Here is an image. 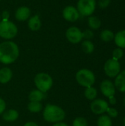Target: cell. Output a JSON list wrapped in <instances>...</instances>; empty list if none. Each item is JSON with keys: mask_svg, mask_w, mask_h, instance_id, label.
I'll list each match as a JSON object with an SVG mask.
<instances>
[{"mask_svg": "<svg viewBox=\"0 0 125 126\" xmlns=\"http://www.w3.org/2000/svg\"><path fill=\"white\" fill-rule=\"evenodd\" d=\"M111 2V0H99V6L101 8H106Z\"/></svg>", "mask_w": 125, "mask_h": 126, "instance_id": "f1b7e54d", "label": "cell"}, {"mask_svg": "<svg viewBox=\"0 0 125 126\" xmlns=\"http://www.w3.org/2000/svg\"><path fill=\"white\" fill-rule=\"evenodd\" d=\"M88 26L92 30H98L102 24L100 19L95 16H90L88 19Z\"/></svg>", "mask_w": 125, "mask_h": 126, "instance_id": "d6986e66", "label": "cell"}, {"mask_svg": "<svg viewBox=\"0 0 125 126\" xmlns=\"http://www.w3.org/2000/svg\"><path fill=\"white\" fill-rule=\"evenodd\" d=\"M123 103H124V105H125V98H124V100H123Z\"/></svg>", "mask_w": 125, "mask_h": 126, "instance_id": "e575fe53", "label": "cell"}, {"mask_svg": "<svg viewBox=\"0 0 125 126\" xmlns=\"http://www.w3.org/2000/svg\"><path fill=\"white\" fill-rule=\"evenodd\" d=\"M19 55V49L13 41H7L0 44V62L10 64L15 62Z\"/></svg>", "mask_w": 125, "mask_h": 126, "instance_id": "6da1fadb", "label": "cell"}, {"mask_svg": "<svg viewBox=\"0 0 125 126\" xmlns=\"http://www.w3.org/2000/svg\"><path fill=\"white\" fill-rule=\"evenodd\" d=\"M114 86L118 91L125 93V69L120 72L119 74L116 77Z\"/></svg>", "mask_w": 125, "mask_h": 126, "instance_id": "4fadbf2b", "label": "cell"}, {"mask_svg": "<svg viewBox=\"0 0 125 126\" xmlns=\"http://www.w3.org/2000/svg\"><path fill=\"white\" fill-rule=\"evenodd\" d=\"M5 109H6V103L4 100L0 97V115L4 113Z\"/></svg>", "mask_w": 125, "mask_h": 126, "instance_id": "4dcf8cb0", "label": "cell"}, {"mask_svg": "<svg viewBox=\"0 0 125 126\" xmlns=\"http://www.w3.org/2000/svg\"><path fill=\"white\" fill-rule=\"evenodd\" d=\"M68 41L72 44H78L83 40L82 31L77 27H69L66 32Z\"/></svg>", "mask_w": 125, "mask_h": 126, "instance_id": "9c48e42d", "label": "cell"}, {"mask_svg": "<svg viewBox=\"0 0 125 126\" xmlns=\"http://www.w3.org/2000/svg\"><path fill=\"white\" fill-rule=\"evenodd\" d=\"M34 82L37 89L43 93L48 92L53 84V80L51 76L43 72L37 74L35 77Z\"/></svg>", "mask_w": 125, "mask_h": 126, "instance_id": "277c9868", "label": "cell"}, {"mask_svg": "<svg viewBox=\"0 0 125 126\" xmlns=\"http://www.w3.org/2000/svg\"><path fill=\"white\" fill-rule=\"evenodd\" d=\"M1 14H0V20H1Z\"/></svg>", "mask_w": 125, "mask_h": 126, "instance_id": "8d00e7d4", "label": "cell"}, {"mask_svg": "<svg viewBox=\"0 0 125 126\" xmlns=\"http://www.w3.org/2000/svg\"><path fill=\"white\" fill-rule=\"evenodd\" d=\"M108 99H109V103H110V104H111V105H115V104L116 103V97H115L114 96L110 97H108Z\"/></svg>", "mask_w": 125, "mask_h": 126, "instance_id": "1f68e13d", "label": "cell"}, {"mask_svg": "<svg viewBox=\"0 0 125 126\" xmlns=\"http://www.w3.org/2000/svg\"><path fill=\"white\" fill-rule=\"evenodd\" d=\"M97 2L95 0H79L77 2V10L83 16H91L96 9Z\"/></svg>", "mask_w": 125, "mask_h": 126, "instance_id": "8992f818", "label": "cell"}, {"mask_svg": "<svg viewBox=\"0 0 125 126\" xmlns=\"http://www.w3.org/2000/svg\"><path fill=\"white\" fill-rule=\"evenodd\" d=\"M109 108L108 103L102 99H95L91 104V110L95 114H102Z\"/></svg>", "mask_w": 125, "mask_h": 126, "instance_id": "ba28073f", "label": "cell"}, {"mask_svg": "<svg viewBox=\"0 0 125 126\" xmlns=\"http://www.w3.org/2000/svg\"><path fill=\"white\" fill-rule=\"evenodd\" d=\"M13 77V72L10 69L7 67H4L0 69V83H8Z\"/></svg>", "mask_w": 125, "mask_h": 126, "instance_id": "9a60e30c", "label": "cell"}, {"mask_svg": "<svg viewBox=\"0 0 125 126\" xmlns=\"http://www.w3.org/2000/svg\"><path fill=\"white\" fill-rule=\"evenodd\" d=\"M112 55H113V59H115L116 61L120 60L123 57V55H124L123 49L119 48V47L116 48L115 49H113V53H112Z\"/></svg>", "mask_w": 125, "mask_h": 126, "instance_id": "d4e9b609", "label": "cell"}, {"mask_svg": "<svg viewBox=\"0 0 125 126\" xmlns=\"http://www.w3.org/2000/svg\"><path fill=\"white\" fill-rule=\"evenodd\" d=\"M95 75L94 72L87 69L79 70L76 74V80L82 86L88 88L92 86L95 83Z\"/></svg>", "mask_w": 125, "mask_h": 126, "instance_id": "3957f363", "label": "cell"}, {"mask_svg": "<svg viewBox=\"0 0 125 126\" xmlns=\"http://www.w3.org/2000/svg\"><path fill=\"white\" fill-rule=\"evenodd\" d=\"M41 27V21L38 15L33 16L29 18L28 27L32 31H38Z\"/></svg>", "mask_w": 125, "mask_h": 126, "instance_id": "5bb4252c", "label": "cell"}, {"mask_svg": "<svg viewBox=\"0 0 125 126\" xmlns=\"http://www.w3.org/2000/svg\"><path fill=\"white\" fill-rule=\"evenodd\" d=\"M53 126H69L66 123H62V122H59V123H56Z\"/></svg>", "mask_w": 125, "mask_h": 126, "instance_id": "d6a6232c", "label": "cell"}, {"mask_svg": "<svg viewBox=\"0 0 125 126\" xmlns=\"http://www.w3.org/2000/svg\"><path fill=\"white\" fill-rule=\"evenodd\" d=\"M82 49L86 54H91L94 50V45L90 40H85L82 42Z\"/></svg>", "mask_w": 125, "mask_h": 126, "instance_id": "44dd1931", "label": "cell"}, {"mask_svg": "<svg viewBox=\"0 0 125 126\" xmlns=\"http://www.w3.org/2000/svg\"><path fill=\"white\" fill-rule=\"evenodd\" d=\"M43 116L46 122L56 123L61 122L65 119L66 113L60 107L49 104L44 109Z\"/></svg>", "mask_w": 125, "mask_h": 126, "instance_id": "7a4b0ae2", "label": "cell"}, {"mask_svg": "<svg viewBox=\"0 0 125 126\" xmlns=\"http://www.w3.org/2000/svg\"><path fill=\"white\" fill-rule=\"evenodd\" d=\"M2 118L7 122H13L18 118V112L14 109H10L3 113Z\"/></svg>", "mask_w": 125, "mask_h": 126, "instance_id": "e0dca14e", "label": "cell"}, {"mask_svg": "<svg viewBox=\"0 0 125 126\" xmlns=\"http://www.w3.org/2000/svg\"><path fill=\"white\" fill-rule=\"evenodd\" d=\"M10 17V13L7 10H4L1 13V21H8Z\"/></svg>", "mask_w": 125, "mask_h": 126, "instance_id": "f546056e", "label": "cell"}, {"mask_svg": "<svg viewBox=\"0 0 125 126\" xmlns=\"http://www.w3.org/2000/svg\"><path fill=\"white\" fill-rule=\"evenodd\" d=\"M106 112L108 113V116H109L111 118H116L118 117V114H119L118 111L114 108H110L109 107Z\"/></svg>", "mask_w": 125, "mask_h": 126, "instance_id": "83f0119b", "label": "cell"}, {"mask_svg": "<svg viewBox=\"0 0 125 126\" xmlns=\"http://www.w3.org/2000/svg\"><path fill=\"white\" fill-rule=\"evenodd\" d=\"M43 106L41 102H30L28 104L27 109L30 112L32 113H38L42 110Z\"/></svg>", "mask_w": 125, "mask_h": 126, "instance_id": "cb8c5ba5", "label": "cell"}, {"mask_svg": "<svg viewBox=\"0 0 125 126\" xmlns=\"http://www.w3.org/2000/svg\"><path fill=\"white\" fill-rule=\"evenodd\" d=\"M18 33V28L16 25L10 21H0V37L10 40L16 36Z\"/></svg>", "mask_w": 125, "mask_h": 126, "instance_id": "5b68a950", "label": "cell"}, {"mask_svg": "<svg viewBox=\"0 0 125 126\" xmlns=\"http://www.w3.org/2000/svg\"><path fill=\"white\" fill-rule=\"evenodd\" d=\"M100 90L102 94L107 97L114 96L116 93V87L114 83L109 80H105L101 83Z\"/></svg>", "mask_w": 125, "mask_h": 126, "instance_id": "8fae6325", "label": "cell"}, {"mask_svg": "<svg viewBox=\"0 0 125 126\" xmlns=\"http://www.w3.org/2000/svg\"><path fill=\"white\" fill-rule=\"evenodd\" d=\"M31 15V11L27 7H21L18 8L15 13V18L19 21H24L29 18Z\"/></svg>", "mask_w": 125, "mask_h": 126, "instance_id": "7c38bea8", "label": "cell"}, {"mask_svg": "<svg viewBox=\"0 0 125 126\" xmlns=\"http://www.w3.org/2000/svg\"><path fill=\"white\" fill-rule=\"evenodd\" d=\"M123 122H124V126H125V118H124V121H123Z\"/></svg>", "mask_w": 125, "mask_h": 126, "instance_id": "d590c367", "label": "cell"}, {"mask_svg": "<svg viewBox=\"0 0 125 126\" xmlns=\"http://www.w3.org/2000/svg\"><path fill=\"white\" fill-rule=\"evenodd\" d=\"M0 1H1V0H0Z\"/></svg>", "mask_w": 125, "mask_h": 126, "instance_id": "74e56055", "label": "cell"}, {"mask_svg": "<svg viewBox=\"0 0 125 126\" xmlns=\"http://www.w3.org/2000/svg\"><path fill=\"white\" fill-rule=\"evenodd\" d=\"M115 34L110 30H104L101 32L100 38L105 42H110L114 39Z\"/></svg>", "mask_w": 125, "mask_h": 126, "instance_id": "ffe728a7", "label": "cell"}, {"mask_svg": "<svg viewBox=\"0 0 125 126\" xmlns=\"http://www.w3.org/2000/svg\"><path fill=\"white\" fill-rule=\"evenodd\" d=\"M83 38L85 40H90L94 37V32L91 30H85V31L82 32Z\"/></svg>", "mask_w": 125, "mask_h": 126, "instance_id": "4316f807", "label": "cell"}, {"mask_svg": "<svg viewBox=\"0 0 125 126\" xmlns=\"http://www.w3.org/2000/svg\"><path fill=\"white\" fill-rule=\"evenodd\" d=\"M97 126H112L111 118L108 115H102L97 120Z\"/></svg>", "mask_w": 125, "mask_h": 126, "instance_id": "603a6c76", "label": "cell"}, {"mask_svg": "<svg viewBox=\"0 0 125 126\" xmlns=\"http://www.w3.org/2000/svg\"><path fill=\"white\" fill-rule=\"evenodd\" d=\"M24 126H38L35 123H33V122H29V123H27Z\"/></svg>", "mask_w": 125, "mask_h": 126, "instance_id": "836d02e7", "label": "cell"}, {"mask_svg": "<svg viewBox=\"0 0 125 126\" xmlns=\"http://www.w3.org/2000/svg\"><path fill=\"white\" fill-rule=\"evenodd\" d=\"M113 40L118 47L125 49V30L118 32L115 35Z\"/></svg>", "mask_w": 125, "mask_h": 126, "instance_id": "2e32d148", "label": "cell"}, {"mask_svg": "<svg viewBox=\"0 0 125 126\" xmlns=\"http://www.w3.org/2000/svg\"><path fill=\"white\" fill-rule=\"evenodd\" d=\"M104 71L109 78H116L121 72V65L119 61L111 58L108 59L104 65Z\"/></svg>", "mask_w": 125, "mask_h": 126, "instance_id": "52a82bcc", "label": "cell"}, {"mask_svg": "<svg viewBox=\"0 0 125 126\" xmlns=\"http://www.w3.org/2000/svg\"><path fill=\"white\" fill-rule=\"evenodd\" d=\"M45 97V94L43 92L37 90H33L30 92L29 95V100L30 102H41Z\"/></svg>", "mask_w": 125, "mask_h": 126, "instance_id": "ac0fdd59", "label": "cell"}, {"mask_svg": "<svg viewBox=\"0 0 125 126\" xmlns=\"http://www.w3.org/2000/svg\"><path fill=\"white\" fill-rule=\"evenodd\" d=\"M85 97L89 100H94L96 99L97 96V90L93 87V86H90L85 89V92H84Z\"/></svg>", "mask_w": 125, "mask_h": 126, "instance_id": "7402d4cb", "label": "cell"}, {"mask_svg": "<svg viewBox=\"0 0 125 126\" xmlns=\"http://www.w3.org/2000/svg\"><path fill=\"white\" fill-rule=\"evenodd\" d=\"M63 18L71 22H74L80 18V13L77 9L73 6H66L63 10Z\"/></svg>", "mask_w": 125, "mask_h": 126, "instance_id": "30bf717a", "label": "cell"}, {"mask_svg": "<svg viewBox=\"0 0 125 126\" xmlns=\"http://www.w3.org/2000/svg\"><path fill=\"white\" fill-rule=\"evenodd\" d=\"M73 126H88V122L86 119L84 117H77L74 122H73Z\"/></svg>", "mask_w": 125, "mask_h": 126, "instance_id": "484cf974", "label": "cell"}]
</instances>
